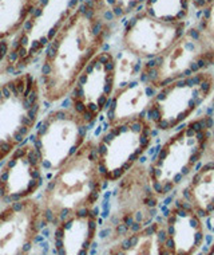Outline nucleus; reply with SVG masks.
<instances>
[{"label":"nucleus","instance_id":"16","mask_svg":"<svg viewBox=\"0 0 214 255\" xmlns=\"http://www.w3.org/2000/svg\"><path fill=\"white\" fill-rule=\"evenodd\" d=\"M157 89L140 78L133 81L125 88L114 92L110 105L106 110L107 125L122 123L126 120L144 116Z\"/></svg>","mask_w":214,"mask_h":255},{"label":"nucleus","instance_id":"7","mask_svg":"<svg viewBox=\"0 0 214 255\" xmlns=\"http://www.w3.org/2000/svg\"><path fill=\"white\" fill-rule=\"evenodd\" d=\"M213 65L214 46L194 24L159 57L143 61L140 79L158 90L174 81L209 70Z\"/></svg>","mask_w":214,"mask_h":255},{"label":"nucleus","instance_id":"12","mask_svg":"<svg viewBox=\"0 0 214 255\" xmlns=\"http://www.w3.org/2000/svg\"><path fill=\"white\" fill-rule=\"evenodd\" d=\"M186 23H166L150 18L146 13L131 15L121 36L123 50L134 54L142 61H150L165 53L171 44L184 35Z\"/></svg>","mask_w":214,"mask_h":255},{"label":"nucleus","instance_id":"6","mask_svg":"<svg viewBox=\"0 0 214 255\" xmlns=\"http://www.w3.org/2000/svg\"><path fill=\"white\" fill-rule=\"evenodd\" d=\"M154 128L146 116L110 125L95 140L96 158L106 183H117L153 144Z\"/></svg>","mask_w":214,"mask_h":255},{"label":"nucleus","instance_id":"15","mask_svg":"<svg viewBox=\"0 0 214 255\" xmlns=\"http://www.w3.org/2000/svg\"><path fill=\"white\" fill-rule=\"evenodd\" d=\"M98 210H84L66 216L53 233V255H90L98 235Z\"/></svg>","mask_w":214,"mask_h":255},{"label":"nucleus","instance_id":"21","mask_svg":"<svg viewBox=\"0 0 214 255\" xmlns=\"http://www.w3.org/2000/svg\"><path fill=\"white\" fill-rule=\"evenodd\" d=\"M143 61L127 50L115 54V90L125 88L133 81L140 78Z\"/></svg>","mask_w":214,"mask_h":255},{"label":"nucleus","instance_id":"19","mask_svg":"<svg viewBox=\"0 0 214 255\" xmlns=\"http://www.w3.org/2000/svg\"><path fill=\"white\" fill-rule=\"evenodd\" d=\"M39 0H0V42L18 34Z\"/></svg>","mask_w":214,"mask_h":255},{"label":"nucleus","instance_id":"17","mask_svg":"<svg viewBox=\"0 0 214 255\" xmlns=\"http://www.w3.org/2000/svg\"><path fill=\"white\" fill-rule=\"evenodd\" d=\"M105 255H167L162 223L153 222L143 229L119 238L110 245Z\"/></svg>","mask_w":214,"mask_h":255},{"label":"nucleus","instance_id":"29","mask_svg":"<svg viewBox=\"0 0 214 255\" xmlns=\"http://www.w3.org/2000/svg\"><path fill=\"white\" fill-rule=\"evenodd\" d=\"M213 216H214V212H213Z\"/></svg>","mask_w":214,"mask_h":255},{"label":"nucleus","instance_id":"11","mask_svg":"<svg viewBox=\"0 0 214 255\" xmlns=\"http://www.w3.org/2000/svg\"><path fill=\"white\" fill-rule=\"evenodd\" d=\"M42 227L40 200L8 203L0 211V255H30Z\"/></svg>","mask_w":214,"mask_h":255},{"label":"nucleus","instance_id":"28","mask_svg":"<svg viewBox=\"0 0 214 255\" xmlns=\"http://www.w3.org/2000/svg\"><path fill=\"white\" fill-rule=\"evenodd\" d=\"M212 108H213V117H214V94H213V98H212Z\"/></svg>","mask_w":214,"mask_h":255},{"label":"nucleus","instance_id":"13","mask_svg":"<svg viewBox=\"0 0 214 255\" xmlns=\"http://www.w3.org/2000/svg\"><path fill=\"white\" fill-rule=\"evenodd\" d=\"M44 167L34 142L15 149L0 168V200L7 204L32 198L43 184Z\"/></svg>","mask_w":214,"mask_h":255},{"label":"nucleus","instance_id":"24","mask_svg":"<svg viewBox=\"0 0 214 255\" xmlns=\"http://www.w3.org/2000/svg\"><path fill=\"white\" fill-rule=\"evenodd\" d=\"M204 161H210V163H214V129L212 132V136L209 138V142H208V146H206L205 156H204Z\"/></svg>","mask_w":214,"mask_h":255},{"label":"nucleus","instance_id":"8","mask_svg":"<svg viewBox=\"0 0 214 255\" xmlns=\"http://www.w3.org/2000/svg\"><path fill=\"white\" fill-rule=\"evenodd\" d=\"M214 93V71H202L158 89L146 110L154 130L173 132L196 115Z\"/></svg>","mask_w":214,"mask_h":255},{"label":"nucleus","instance_id":"22","mask_svg":"<svg viewBox=\"0 0 214 255\" xmlns=\"http://www.w3.org/2000/svg\"><path fill=\"white\" fill-rule=\"evenodd\" d=\"M102 1L105 4L110 20H118L130 13L141 12L146 3V0H102Z\"/></svg>","mask_w":214,"mask_h":255},{"label":"nucleus","instance_id":"23","mask_svg":"<svg viewBox=\"0 0 214 255\" xmlns=\"http://www.w3.org/2000/svg\"><path fill=\"white\" fill-rule=\"evenodd\" d=\"M201 12V18L197 23V27L214 46V0H212Z\"/></svg>","mask_w":214,"mask_h":255},{"label":"nucleus","instance_id":"18","mask_svg":"<svg viewBox=\"0 0 214 255\" xmlns=\"http://www.w3.org/2000/svg\"><path fill=\"white\" fill-rule=\"evenodd\" d=\"M181 196L202 218H209L214 212V163L206 161L186 181Z\"/></svg>","mask_w":214,"mask_h":255},{"label":"nucleus","instance_id":"27","mask_svg":"<svg viewBox=\"0 0 214 255\" xmlns=\"http://www.w3.org/2000/svg\"><path fill=\"white\" fill-rule=\"evenodd\" d=\"M201 255H214V241L212 242V245L208 247V250H206L205 253H202Z\"/></svg>","mask_w":214,"mask_h":255},{"label":"nucleus","instance_id":"10","mask_svg":"<svg viewBox=\"0 0 214 255\" xmlns=\"http://www.w3.org/2000/svg\"><path fill=\"white\" fill-rule=\"evenodd\" d=\"M115 92V54L103 50L79 75L71 89L70 108L91 127L106 113Z\"/></svg>","mask_w":214,"mask_h":255},{"label":"nucleus","instance_id":"1","mask_svg":"<svg viewBox=\"0 0 214 255\" xmlns=\"http://www.w3.org/2000/svg\"><path fill=\"white\" fill-rule=\"evenodd\" d=\"M102 0H83L46 49L39 84L43 100L55 104L69 97L88 63L101 53L110 34Z\"/></svg>","mask_w":214,"mask_h":255},{"label":"nucleus","instance_id":"2","mask_svg":"<svg viewBox=\"0 0 214 255\" xmlns=\"http://www.w3.org/2000/svg\"><path fill=\"white\" fill-rule=\"evenodd\" d=\"M106 184L98 165L95 140L87 138L46 185L40 198L43 226H57L66 216L95 208Z\"/></svg>","mask_w":214,"mask_h":255},{"label":"nucleus","instance_id":"25","mask_svg":"<svg viewBox=\"0 0 214 255\" xmlns=\"http://www.w3.org/2000/svg\"><path fill=\"white\" fill-rule=\"evenodd\" d=\"M9 51V44L5 42V40H1L0 42V63H3V61L7 57V54Z\"/></svg>","mask_w":214,"mask_h":255},{"label":"nucleus","instance_id":"4","mask_svg":"<svg viewBox=\"0 0 214 255\" xmlns=\"http://www.w3.org/2000/svg\"><path fill=\"white\" fill-rule=\"evenodd\" d=\"M39 78L31 73L13 75L0 84V163L34 130L42 112Z\"/></svg>","mask_w":214,"mask_h":255},{"label":"nucleus","instance_id":"26","mask_svg":"<svg viewBox=\"0 0 214 255\" xmlns=\"http://www.w3.org/2000/svg\"><path fill=\"white\" fill-rule=\"evenodd\" d=\"M210 1H212V0H192V8L202 11L206 5L209 4Z\"/></svg>","mask_w":214,"mask_h":255},{"label":"nucleus","instance_id":"5","mask_svg":"<svg viewBox=\"0 0 214 255\" xmlns=\"http://www.w3.org/2000/svg\"><path fill=\"white\" fill-rule=\"evenodd\" d=\"M161 198L150 179L149 168L137 164L117 181L110 204L107 239L111 243L153 223Z\"/></svg>","mask_w":214,"mask_h":255},{"label":"nucleus","instance_id":"14","mask_svg":"<svg viewBox=\"0 0 214 255\" xmlns=\"http://www.w3.org/2000/svg\"><path fill=\"white\" fill-rule=\"evenodd\" d=\"M162 227L167 255H196L205 243L204 218L182 196L173 202Z\"/></svg>","mask_w":214,"mask_h":255},{"label":"nucleus","instance_id":"3","mask_svg":"<svg viewBox=\"0 0 214 255\" xmlns=\"http://www.w3.org/2000/svg\"><path fill=\"white\" fill-rule=\"evenodd\" d=\"M213 129L214 117L208 113L189 120L163 141L147 167L159 198L169 196L197 171Z\"/></svg>","mask_w":214,"mask_h":255},{"label":"nucleus","instance_id":"20","mask_svg":"<svg viewBox=\"0 0 214 255\" xmlns=\"http://www.w3.org/2000/svg\"><path fill=\"white\" fill-rule=\"evenodd\" d=\"M192 0H146L142 12L166 23H186Z\"/></svg>","mask_w":214,"mask_h":255},{"label":"nucleus","instance_id":"9","mask_svg":"<svg viewBox=\"0 0 214 255\" xmlns=\"http://www.w3.org/2000/svg\"><path fill=\"white\" fill-rule=\"evenodd\" d=\"M88 125L70 108H59L40 121L35 144L44 169L57 172L87 140Z\"/></svg>","mask_w":214,"mask_h":255}]
</instances>
